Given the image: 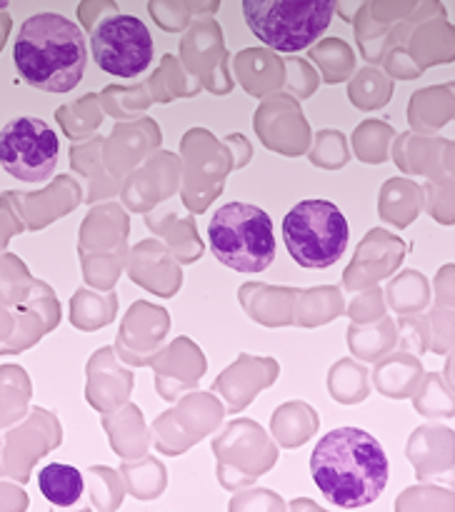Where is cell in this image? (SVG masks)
I'll list each match as a JSON object with an SVG mask.
<instances>
[{
	"label": "cell",
	"instance_id": "obj_1",
	"mask_svg": "<svg viewBox=\"0 0 455 512\" xmlns=\"http://www.w3.org/2000/svg\"><path fill=\"white\" fill-rule=\"evenodd\" d=\"M310 475L335 508H365L388 485V458L378 440L360 428H335L315 445Z\"/></svg>",
	"mask_w": 455,
	"mask_h": 512
},
{
	"label": "cell",
	"instance_id": "obj_4",
	"mask_svg": "<svg viewBox=\"0 0 455 512\" xmlns=\"http://www.w3.org/2000/svg\"><path fill=\"white\" fill-rule=\"evenodd\" d=\"M250 33L278 53H298L328 30L335 0H243Z\"/></svg>",
	"mask_w": 455,
	"mask_h": 512
},
{
	"label": "cell",
	"instance_id": "obj_5",
	"mask_svg": "<svg viewBox=\"0 0 455 512\" xmlns=\"http://www.w3.org/2000/svg\"><path fill=\"white\" fill-rule=\"evenodd\" d=\"M348 238V220L330 200H300L283 220L285 248L303 268L333 265L343 258Z\"/></svg>",
	"mask_w": 455,
	"mask_h": 512
},
{
	"label": "cell",
	"instance_id": "obj_7",
	"mask_svg": "<svg viewBox=\"0 0 455 512\" xmlns=\"http://www.w3.org/2000/svg\"><path fill=\"white\" fill-rule=\"evenodd\" d=\"M90 50L100 70L115 78H135L153 60V38L143 20L133 15H113L95 25Z\"/></svg>",
	"mask_w": 455,
	"mask_h": 512
},
{
	"label": "cell",
	"instance_id": "obj_8",
	"mask_svg": "<svg viewBox=\"0 0 455 512\" xmlns=\"http://www.w3.org/2000/svg\"><path fill=\"white\" fill-rule=\"evenodd\" d=\"M40 493L58 508H70L83 495V475L73 465L50 463L38 475Z\"/></svg>",
	"mask_w": 455,
	"mask_h": 512
},
{
	"label": "cell",
	"instance_id": "obj_6",
	"mask_svg": "<svg viewBox=\"0 0 455 512\" xmlns=\"http://www.w3.org/2000/svg\"><path fill=\"white\" fill-rule=\"evenodd\" d=\"M58 135L45 120L18 118L0 130V165L23 183H40L58 165Z\"/></svg>",
	"mask_w": 455,
	"mask_h": 512
},
{
	"label": "cell",
	"instance_id": "obj_9",
	"mask_svg": "<svg viewBox=\"0 0 455 512\" xmlns=\"http://www.w3.org/2000/svg\"><path fill=\"white\" fill-rule=\"evenodd\" d=\"M5 5H8V0H0V10H3Z\"/></svg>",
	"mask_w": 455,
	"mask_h": 512
},
{
	"label": "cell",
	"instance_id": "obj_2",
	"mask_svg": "<svg viewBox=\"0 0 455 512\" xmlns=\"http://www.w3.org/2000/svg\"><path fill=\"white\" fill-rule=\"evenodd\" d=\"M85 35L73 20L38 13L20 28L13 60L20 78L45 93H68L85 73Z\"/></svg>",
	"mask_w": 455,
	"mask_h": 512
},
{
	"label": "cell",
	"instance_id": "obj_3",
	"mask_svg": "<svg viewBox=\"0 0 455 512\" xmlns=\"http://www.w3.org/2000/svg\"><path fill=\"white\" fill-rule=\"evenodd\" d=\"M215 260L238 273H263L275 260L273 220L258 205L228 203L208 225Z\"/></svg>",
	"mask_w": 455,
	"mask_h": 512
}]
</instances>
